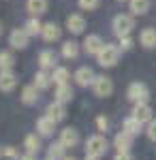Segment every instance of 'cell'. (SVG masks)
<instances>
[{"label":"cell","instance_id":"1","mask_svg":"<svg viewBox=\"0 0 156 160\" xmlns=\"http://www.w3.org/2000/svg\"><path fill=\"white\" fill-rule=\"evenodd\" d=\"M120 60V47H116V45H103V49L96 53V62L101 64V66H105V68H111V66H116Z\"/></svg>","mask_w":156,"mask_h":160},{"label":"cell","instance_id":"2","mask_svg":"<svg viewBox=\"0 0 156 160\" xmlns=\"http://www.w3.org/2000/svg\"><path fill=\"white\" fill-rule=\"evenodd\" d=\"M107 149H109V143L103 135L88 137V141H86V154H88V156H98V158H101V156L107 154Z\"/></svg>","mask_w":156,"mask_h":160},{"label":"cell","instance_id":"3","mask_svg":"<svg viewBox=\"0 0 156 160\" xmlns=\"http://www.w3.org/2000/svg\"><path fill=\"white\" fill-rule=\"evenodd\" d=\"M111 28H113V34H116L118 38H122V37H128V34L133 32L135 22H133L131 15H116L113 22H111Z\"/></svg>","mask_w":156,"mask_h":160},{"label":"cell","instance_id":"4","mask_svg":"<svg viewBox=\"0 0 156 160\" xmlns=\"http://www.w3.org/2000/svg\"><path fill=\"white\" fill-rule=\"evenodd\" d=\"M126 96H128V100L131 102H148V98H150V90H148V86L145 83H139V81H135V83H131L128 86V90H126Z\"/></svg>","mask_w":156,"mask_h":160},{"label":"cell","instance_id":"5","mask_svg":"<svg viewBox=\"0 0 156 160\" xmlns=\"http://www.w3.org/2000/svg\"><path fill=\"white\" fill-rule=\"evenodd\" d=\"M92 90H94V94L98 98H107L113 92V81L109 77H105V75H98L94 79V83H92Z\"/></svg>","mask_w":156,"mask_h":160},{"label":"cell","instance_id":"6","mask_svg":"<svg viewBox=\"0 0 156 160\" xmlns=\"http://www.w3.org/2000/svg\"><path fill=\"white\" fill-rule=\"evenodd\" d=\"M73 79L77 81V86L88 88V86H92V83H94L96 75H94V71H92L90 66H81V68H77V71H75Z\"/></svg>","mask_w":156,"mask_h":160},{"label":"cell","instance_id":"7","mask_svg":"<svg viewBox=\"0 0 156 160\" xmlns=\"http://www.w3.org/2000/svg\"><path fill=\"white\" fill-rule=\"evenodd\" d=\"M56 124L58 122H54L49 115H43V118L36 120V132H39L41 137H51L54 132H56Z\"/></svg>","mask_w":156,"mask_h":160},{"label":"cell","instance_id":"8","mask_svg":"<svg viewBox=\"0 0 156 160\" xmlns=\"http://www.w3.org/2000/svg\"><path fill=\"white\" fill-rule=\"evenodd\" d=\"M28 32L26 30H13L11 34H9V45H11L13 49H26L28 47Z\"/></svg>","mask_w":156,"mask_h":160},{"label":"cell","instance_id":"9","mask_svg":"<svg viewBox=\"0 0 156 160\" xmlns=\"http://www.w3.org/2000/svg\"><path fill=\"white\" fill-rule=\"evenodd\" d=\"M66 28H69V32H73V34H81L86 28V19L81 13H73V15H69L66 17Z\"/></svg>","mask_w":156,"mask_h":160},{"label":"cell","instance_id":"10","mask_svg":"<svg viewBox=\"0 0 156 160\" xmlns=\"http://www.w3.org/2000/svg\"><path fill=\"white\" fill-rule=\"evenodd\" d=\"M103 38L98 37V34H88L86 37V41H84V49H86V53L88 56H96L98 51L103 49Z\"/></svg>","mask_w":156,"mask_h":160},{"label":"cell","instance_id":"11","mask_svg":"<svg viewBox=\"0 0 156 160\" xmlns=\"http://www.w3.org/2000/svg\"><path fill=\"white\" fill-rule=\"evenodd\" d=\"M133 118H137L141 124H150L152 122V107L148 102H137L133 109Z\"/></svg>","mask_w":156,"mask_h":160},{"label":"cell","instance_id":"12","mask_svg":"<svg viewBox=\"0 0 156 160\" xmlns=\"http://www.w3.org/2000/svg\"><path fill=\"white\" fill-rule=\"evenodd\" d=\"M45 115H49L54 122H62L64 118H66V109H64V102H58V100H54V102H49L47 109H45Z\"/></svg>","mask_w":156,"mask_h":160},{"label":"cell","instance_id":"13","mask_svg":"<svg viewBox=\"0 0 156 160\" xmlns=\"http://www.w3.org/2000/svg\"><path fill=\"white\" fill-rule=\"evenodd\" d=\"M60 141L64 148H77L79 145V132L75 128H62L60 130Z\"/></svg>","mask_w":156,"mask_h":160},{"label":"cell","instance_id":"14","mask_svg":"<svg viewBox=\"0 0 156 160\" xmlns=\"http://www.w3.org/2000/svg\"><path fill=\"white\" fill-rule=\"evenodd\" d=\"M113 148H116V152H131L133 148V135H128V132H118L116 135V139H113Z\"/></svg>","mask_w":156,"mask_h":160},{"label":"cell","instance_id":"15","mask_svg":"<svg viewBox=\"0 0 156 160\" xmlns=\"http://www.w3.org/2000/svg\"><path fill=\"white\" fill-rule=\"evenodd\" d=\"M17 86V77L11 71H0V92H13Z\"/></svg>","mask_w":156,"mask_h":160},{"label":"cell","instance_id":"16","mask_svg":"<svg viewBox=\"0 0 156 160\" xmlns=\"http://www.w3.org/2000/svg\"><path fill=\"white\" fill-rule=\"evenodd\" d=\"M41 37L45 38L47 43H54V41H58V38H60V26L54 24V22H49V24H43V32H41Z\"/></svg>","mask_w":156,"mask_h":160},{"label":"cell","instance_id":"17","mask_svg":"<svg viewBox=\"0 0 156 160\" xmlns=\"http://www.w3.org/2000/svg\"><path fill=\"white\" fill-rule=\"evenodd\" d=\"M56 62H58V58H56V53L51 49H43L41 53H39V64H41V68H56Z\"/></svg>","mask_w":156,"mask_h":160},{"label":"cell","instance_id":"18","mask_svg":"<svg viewBox=\"0 0 156 160\" xmlns=\"http://www.w3.org/2000/svg\"><path fill=\"white\" fill-rule=\"evenodd\" d=\"M139 43L143 45L145 49L156 47V30H154V28H143L141 34H139Z\"/></svg>","mask_w":156,"mask_h":160},{"label":"cell","instance_id":"19","mask_svg":"<svg viewBox=\"0 0 156 160\" xmlns=\"http://www.w3.org/2000/svg\"><path fill=\"white\" fill-rule=\"evenodd\" d=\"M73 96H75V94H73V88L69 86V83H62V86L56 88V100H58V102H64V105H66V102L73 100Z\"/></svg>","mask_w":156,"mask_h":160},{"label":"cell","instance_id":"20","mask_svg":"<svg viewBox=\"0 0 156 160\" xmlns=\"http://www.w3.org/2000/svg\"><path fill=\"white\" fill-rule=\"evenodd\" d=\"M36 100H39V88L32 83V86H26L22 90V102L24 105H34Z\"/></svg>","mask_w":156,"mask_h":160},{"label":"cell","instance_id":"21","mask_svg":"<svg viewBox=\"0 0 156 160\" xmlns=\"http://www.w3.org/2000/svg\"><path fill=\"white\" fill-rule=\"evenodd\" d=\"M26 9L30 15H43V13L47 11V0H28L26 2Z\"/></svg>","mask_w":156,"mask_h":160},{"label":"cell","instance_id":"22","mask_svg":"<svg viewBox=\"0 0 156 160\" xmlns=\"http://www.w3.org/2000/svg\"><path fill=\"white\" fill-rule=\"evenodd\" d=\"M51 83H54V77H51L45 68H43V71H39V73L34 75V86L39 88V90H47Z\"/></svg>","mask_w":156,"mask_h":160},{"label":"cell","instance_id":"23","mask_svg":"<svg viewBox=\"0 0 156 160\" xmlns=\"http://www.w3.org/2000/svg\"><path fill=\"white\" fill-rule=\"evenodd\" d=\"M122 130H124V132H128V135H139V132H141V122H139V120H137V118H126V120H124V124H122Z\"/></svg>","mask_w":156,"mask_h":160},{"label":"cell","instance_id":"24","mask_svg":"<svg viewBox=\"0 0 156 160\" xmlns=\"http://www.w3.org/2000/svg\"><path fill=\"white\" fill-rule=\"evenodd\" d=\"M128 7L133 15H145L150 11V0H128Z\"/></svg>","mask_w":156,"mask_h":160},{"label":"cell","instance_id":"25","mask_svg":"<svg viewBox=\"0 0 156 160\" xmlns=\"http://www.w3.org/2000/svg\"><path fill=\"white\" fill-rule=\"evenodd\" d=\"M64 145H62V141H56V143H51L47 148V158L51 160H64L66 156H64Z\"/></svg>","mask_w":156,"mask_h":160},{"label":"cell","instance_id":"26","mask_svg":"<svg viewBox=\"0 0 156 160\" xmlns=\"http://www.w3.org/2000/svg\"><path fill=\"white\" fill-rule=\"evenodd\" d=\"M62 56H64L66 60H75V58L79 56V45H77L75 41H66V43H62Z\"/></svg>","mask_w":156,"mask_h":160},{"label":"cell","instance_id":"27","mask_svg":"<svg viewBox=\"0 0 156 160\" xmlns=\"http://www.w3.org/2000/svg\"><path fill=\"white\" fill-rule=\"evenodd\" d=\"M51 77H54V83H56V86H62V83H69L71 73H69V68H64V66H56L54 73H51Z\"/></svg>","mask_w":156,"mask_h":160},{"label":"cell","instance_id":"28","mask_svg":"<svg viewBox=\"0 0 156 160\" xmlns=\"http://www.w3.org/2000/svg\"><path fill=\"white\" fill-rule=\"evenodd\" d=\"M24 148L28 154H39V149H41V139L36 135H28L24 139Z\"/></svg>","mask_w":156,"mask_h":160},{"label":"cell","instance_id":"29","mask_svg":"<svg viewBox=\"0 0 156 160\" xmlns=\"http://www.w3.org/2000/svg\"><path fill=\"white\" fill-rule=\"evenodd\" d=\"M24 30L30 34V37H36V34H41V32H43V24H41L36 17H30V19L24 24Z\"/></svg>","mask_w":156,"mask_h":160},{"label":"cell","instance_id":"30","mask_svg":"<svg viewBox=\"0 0 156 160\" xmlns=\"http://www.w3.org/2000/svg\"><path fill=\"white\" fill-rule=\"evenodd\" d=\"M15 58H13L11 51H0V71H11Z\"/></svg>","mask_w":156,"mask_h":160},{"label":"cell","instance_id":"31","mask_svg":"<svg viewBox=\"0 0 156 160\" xmlns=\"http://www.w3.org/2000/svg\"><path fill=\"white\" fill-rule=\"evenodd\" d=\"M98 4H101V0H79V7L84 11H94L98 9Z\"/></svg>","mask_w":156,"mask_h":160},{"label":"cell","instance_id":"32","mask_svg":"<svg viewBox=\"0 0 156 160\" xmlns=\"http://www.w3.org/2000/svg\"><path fill=\"white\" fill-rule=\"evenodd\" d=\"M2 156L9 160H19V154H17V149L13 148V145H7V148L2 149Z\"/></svg>","mask_w":156,"mask_h":160},{"label":"cell","instance_id":"33","mask_svg":"<svg viewBox=\"0 0 156 160\" xmlns=\"http://www.w3.org/2000/svg\"><path fill=\"white\" fill-rule=\"evenodd\" d=\"M145 135H148V139H150V141H154V143H156V120H152V122L148 124Z\"/></svg>","mask_w":156,"mask_h":160},{"label":"cell","instance_id":"34","mask_svg":"<svg viewBox=\"0 0 156 160\" xmlns=\"http://www.w3.org/2000/svg\"><path fill=\"white\" fill-rule=\"evenodd\" d=\"M133 49V38L131 37H122L120 38V51H131Z\"/></svg>","mask_w":156,"mask_h":160},{"label":"cell","instance_id":"35","mask_svg":"<svg viewBox=\"0 0 156 160\" xmlns=\"http://www.w3.org/2000/svg\"><path fill=\"white\" fill-rule=\"evenodd\" d=\"M96 128H98V130H103V132H107V128H109V122H107V118H103V115H98V118H96Z\"/></svg>","mask_w":156,"mask_h":160},{"label":"cell","instance_id":"36","mask_svg":"<svg viewBox=\"0 0 156 160\" xmlns=\"http://www.w3.org/2000/svg\"><path fill=\"white\" fill-rule=\"evenodd\" d=\"M113 160H135V158H133V156L128 154V152H122V154L118 152V154H116V158H113Z\"/></svg>","mask_w":156,"mask_h":160},{"label":"cell","instance_id":"37","mask_svg":"<svg viewBox=\"0 0 156 160\" xmlns=\"http://www.w3.org/2000/svg\"><path fill=\"white\" fill-rule=\"evenodd\" d=\"M19 160H36V154H28L26 152L24 156H19Z\"/></svg>","mask_w":156,"mask_h":160},{"label":"cell","instance_id":"38","mask_svg":"<svg viewBox=\"0 0 156 160\" xmlns=\"http://www.w3.org/2000/svg\"><path fill=\"white\" fill-rule=\"evenodd\" d=\"M86 160H101V158H98V156H88V154H86Z\"/></svg>","mask_w":156,"mask_h":160},{"label":"cell","instance_id":"39","mask_svg":"<svg viewBox=\"0 0 156 160\" xmlns=\"http://www.w3.org/2000/svg\"><path fill=\"white\" fill-rule=\"evenodd\" d=\"M64 160H77V158H73V156H71V158H64Z\"/></svg>","mask_w":156,"mask_h":160},{"label":"cell","instance_id":"40","mask_svg":"<svg viewBox=\"0 0 156 160\" xmlns=\"http://www.w3.org/2000/svg\"><path fill=\"white\" fill-rule=\"evenodd\" d=\"M0 32H2V26H0Z\"/></svg>","mask_w":156,"mask_h":160},{"label":"cell","instance_id":"41","mask_svg":"<svg viewBox=\"0 0 156 160\" xmlns=\"http://www.w3.org/2000/svg\"><path fill=\"white\" fill-rule=\"evenodd\" d=\"M0 156H2V149H0Z\"/></svg>","mask_w":156,"mask_h":160},{"label":"cell","instance_id":"42","mask_svg":"<svg viewBox=\"0 0 156 160\" xmlns=\"http://www.w3.org/2000/svg\"><path fill=\"white\" fill-rule=\"evenodd\" d=\"M45 160H51V158H45Z\"/></svg>","mask_w":156,"mask_h":160}]
</instances>
